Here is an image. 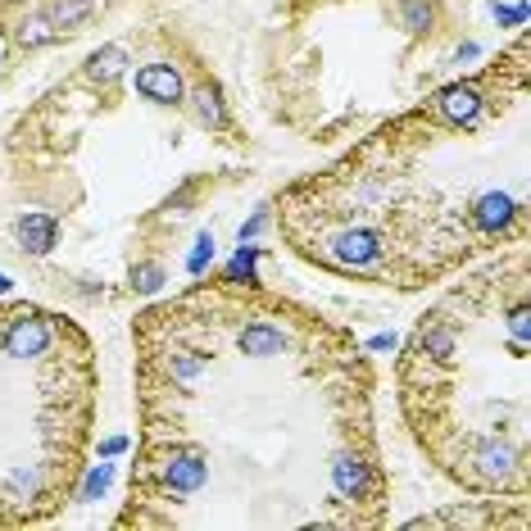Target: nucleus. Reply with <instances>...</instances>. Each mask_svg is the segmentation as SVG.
Wrapping results in <instances>:
<instances>
[{
	"label": "nucleus",
	"mask_w": 531,
	"mask_h": 531,
	"mask_svg": "<svg viewBox=\"0 0 531 531\" xmlns=\"http://www.w3.org/2000/svg\"><path fill=\"white\" fill-rule=\"evenodd\" d=\"M132 341L141 423L214 432H141L118 527H196L209 477L246 427L241 468L250 459L264 477L282 459L323 527H382L391 486L368 409L373 377L350 332L227 277L150 305Z\"/></svg>",
	"instance_id": "f257e3e1"
},
{
	"label": "nucleus",
	"mask_w": 531,
	"mask_h": 531,
	"mask_svg": "<svg viewBox=\"0 0 531 531\" xmlns=\"http://www.w3.org/2000/svg\"><path fill=\"white\" fill-rule=\"evenodd\" d=\"M495 123L463 132L427 105L382 123L332 168L286 187V246L327 273L413 291L486 246L527 241V182L504 187L491 173L463 182V150Z\"/></svg>",
	"instance_id": "f03ea898"
},
{
	"label": "nucleus",
	"mask_w": 531,
	"mask_h": 531,
	"mask_svg": "<svg viewBox=\"0 0 531 531\" xmlns=\"http://www.w3.org/2000/svg\"><path fill=\"white\" fill-rule=\"evenodd\" d=\"M531 277L527 241L445 291L400 354V409L418 450L454 486L531 495L527 432Z\"/></svg>",
	"instance_id": "7ed1b4c3"
},
{
	"label": "nucleus",
	"mask_w": 531,
	"mask_h": 531,
	"mask_svg": "<svg viewBox=\"0 0 531 531\" xmlns=\"http://www.w3.org/2000/svg\"><path fill=\"white\" fill-rule=\"evenodd\" d=\"M137 91L146 100H155V105H182L187 100V82H182V69L177 64H146V69H137Z\"/></svg>",
	"instance_id": "20e7f679"
},
{
	"label": "nucleus",
	"mask_w": 531,
	"mask_h": 531,
	"mask_svg": "<svg viewBox=\"0 0 531 531\" xmlns=\"http://www.w3.org/2000/svg\"><path fill=\"white\" fill-rule=\"evenodd\" d=\"M14 241H19L28 255H50L59 241V223L50 214H19L14 218Z\"/></svg>",
	"instance_id": "39448f33"
},
{
	"label": "nucleus",
	"mask_w": 531,
	"mask_h": 531,
	"mask_svg": "<svg viewBox=\"0 0 531 531\" xmlns=\"http://www.w3.org/2000/svg\"><path fill=\"white\" fill-rule=\"evenodd\" d=\"M395 19L409 37H427L436 32V19H441V5L436 0H395Z\"/></svg>",
	"instance_id": "423d86ee"
},
{
	"label": "nucleus",
	"mask_w": 531,
	"mask_h": 531,
	"mask_svg": "<svg viewBox=\"0 0 531 531\" xmlns=\"http://www.w3.org/2000/svg\"><path fill=\"white\" fill-rule=\"evenodd\" d=\"M59 37H64V32H59L55 23L46 19V10H37V14H23V19H19V28H14V41H19L23 50H41V46H55Z\"/></svg>",
	"instance_id": "0eeeda50"
},
{
	"label": "nucleus",
	"mask_w": 531,
	"mask_h": 531,
	"mask_svg": "<svg viewBox=\"0 0 531 531\" xmlns=\"http://www.w3.org/2000/svg\"><path fill=\"white\" fill-rule=\"evenodd\" d=\"M123 69H128V50L123 46H100L96 55L87 59V78L100 82V87H109L114 78H123Z\"/></svg>",
	"instance_id": "6e6552de"
},
{
	"label": "nucleus",
	"mask_w": 531,
	"mask_h": 531,
	"mask_svg": "<svg viewBox=\"0 0 531 531\" xmlns=\"http://www.w3.org/2000/svg\"><path fill=\"white\" fill-rule=\"evenodd\" d=\"M191 105H196V118L205 123V128H227V109H223V91L214 87V82H200L196 91H191Z\"/></svg>",
	"instance_id": "1a4fd4ad"
},
{
	"label": "nucleus",
	"mask_w": 531,
	"mask_h": 531,
	"mask_svg": "<svg viewBox=\"0 0 531 531\" xmlns=\"http://www.w3.org/2000/svg\"><path fill=\"white\" fill-rule=\"evenodd\" d=\"M46 19L55 23L59 32H73L78 23L91 19V0H50V5H46Z\"/></svg>",
	"instance_id": "9d476101"
},
{
	"label": "nucleus",
	"mask_w": 531,
	"mask_h": 531,
	"mask_svg": "<svg viewBox=\"0 0 531 531\" xmlns=\"http://www.w3.org/2000/svg\"><path fill=\"white\" fill-rule=\"evenodd\" d=\"M164 264H137L132 268V286H137V291H159V286H164Z\"/></svg>",
	"instance_id": "9b49d317"
},
{
	"label": "nucleus",
	"mask_w": 531,
	"mask_h": 531,
	"mask_svg": "<svg viewBox=\"0 0 531 531\" xmlns=\"http://www.w3.org/2000/svg\"><path fill=\"white\" fill-rule=\"evenodd\" d=\"M191 196H196V187H182L177 196H168V214H187V205H191Z\"/></svg>",
	"instance_id": "f8f14e48"
},
{
	"label": "nucleus",
	"mask_w": 531,
	"mask_h": 531,
	"mask_svg": "<svg viewBox=\"0 0 531 531\" xmlns=\"http://www.w3.org/2000/svg\"><path fill=\"white\" fill-rule=\"evenodd\" d=\"M205 259H214V241H209V236H200V250L191 255V273H200V268H205Z\"/></svg>",
	"instance_id": "ddd939ff"
},
{
	"label": "nucleus",
	"mask_w": 531,
	"mask_h": 531,
	"mask_svg": "<svg viewBox=\"0 0 531 531\" xmlns=\"http://www.w3.org/2000/svg\"><path fill=\"white\" fill-rule=\"evenodd\" d=\"M0 291H10V277H5V273H0Z\"/></svg>",
	"instance_id": "4468645a"
}]
</instances>
